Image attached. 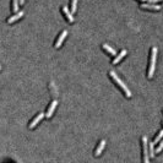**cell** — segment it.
Returning <instances> with one entry per match:
<instances>
[{
	"instance_id": "2e32d148",
	"label": "cell",
	"mask_w": 163,
	"mask_h": 163,
	"mask_svg": "<svg viewBox=\"0 0 163 163\" xmlns=\"http://www.w3.org/2000/svg\"><path fill=\"white\" fill-rule=\"evenodd\" d=\"M76 4H77V0H71V7H70V11L72 14L76 12Z\"/></svg>"
},
{
	"instance_id": "52a82bcc",
	"label": "cell",
	"mask_w": 163,
	"mask_h": 163,
	"mask_svg": "<svg viewBox=\"0 0 163 163\" xmlns=\"http://www.w3.org/2000/svg\"><path fill=\"white\" fill-rule=\"evenodd\" d=\"M66 36H68V31H63L61 33H60V36H59V38L56 39V42H55V48L58 49L59 47H60L61 46V44H63V42H64V39H65V37Z\"/></svg>"
},
{
	"instance_id": "d6986e66",
	"label": "cell",
	"mask_w": 163,
	"mask_h": 163,
	"mask_svg": "<svg viewBox=\"0 0 163 163\" xmlns=\"http://www.w3.org/2000/svg\"><path fill=\"white\" fill-rule=\"evenodd\" d=\"M20 1V5H22V4H25V0H19Z\"/></svg>"
},
{
	"instance_id": "8fae6325",
	"label": "cell",
	"mask_w": 163,
	"mask_h": 163,
	"mask_svg": "<svg viewBox=\"0 0 163 163\" xmlns=\"http://www.w3.org/2000/svg\"><path fill=\"white\" fill-rule=\"evenodd\" d=\"M104 146H106V140H102V141L98 144V146H97V149H96V151H94V156H96V157H98L99 154L102 153L103 149H104Z\"/></svg>"
},
{
	"instance_id": "30bf717a",
	"label": "cell",
	"mask_w": 163,
	"mask_h": 163,
	"mask_svg": "<svg viewBox=\"0 0 163 163\" xmlns=\"http://www.w3.org/2000/svg\"><path fill=\"white\" fill-rule=\"evenodd\" d=\"M56 106H58V102H56V101H53V102L50 103V106H49V108H48V112H47V114H46L47 118H50L51 115H53V112L55 110Z\"/></svg>"
},
{
	"instance_id": "ac0fdd59",
	"label": "cell",
	"mask_w": 163,
	"mask_h": 163,
	"mask_svg": "<svg viewBox=\"0 0 163 163\" xmlns=\"http://www.w3.org/2000/svg\"><path fill=\"white\" fill-rule=\"evenodd\" d=\"M158 1H162V0H149V1H147V3H158Z\"/></svg>"
},
{
	"instance_id": "e0dca14e",
	"label": "cell",
	"mask_w": 163,
	"mask_h": 163,
	"mask_svg": "<svg viewBox=\"0 0 163 163\" xmlns=\"http://www.w3.org/2000/svg\"><path fill=\"white\" fill-rule=\"evenodd\" d=\"M163 150V139L159 141V145H158V147H157V150H156V153H159L161 151Z\"/></svg>"
},
{
	"instance_id": "277c9868",
	"label": "cell",
	"mask_w": 163,
	"mask_h": 163,
	"mask_svg": "<svg viewBox=\"0 0 163 163\" xmlns=\"http://www.w3.org/2000/svg\"><path fill=\"white\" fill-rule=\"evenodd\" d=\"M44 117H46V114H44V113H39V114H37V117L34 118V119H33L31 123H29L28 128H29V129H34V128L37 127V124H38V123H39V122L43 119Z\"/></svg>"
},
{
	"instance_id": "9a60e30c",
	"label": "cell",
	"mask_w": 163,
	"mask_h": 163,
	"mask_svg": "<svg viewBox=\"0 0 163 163\" xmlns=\"http://www.w3.org/2000/svg\"><path fill=\"white\" fill-rule=\"evenodd\" d=\"M12 11L15 14L19 12V0H12Z\"/></svg>"
},
{
	"instance_id": "6da1fadb",
	"label": "cell",
	"mask_w": 163,
	"mask_h": 163,
	"mask_svg": "<svg viewBox=\"0 0 163 163\" xmlns=\"http://www.w3.org/2000/svg\"><path fill=\"white\" fill-rule=\"evenodd\" d=\"M108 75H109V76H110V79H112V80L114 81V82L117 84V86H119V87H120V90L124 92V94L127 96L128 98H130V97H131V92H130V90H129V88H128L127 86L124 85L123 81H122L119 77H118L117 74H115L114 71H109V72H108Z\"/></svg>"
},
{
	"instance_id": "ffe728a7",
	"label": "cell",
	"mask_w": 163,
	"mask_h": 163,
	"mask_svg": "<svg viewBox=\"0 0 163 163\" xmlns=\"http://www.w3.org/2000/svg\"><path fill=\"white\" fill-rule=\"evenodd\" d=\"M140 1H149V0H140Z\"/></svg>"
},
{
	"instance_id": "4fadbf2b",
	"label": "cell",
	"mask_w": 163,
	"mask_h": 163,
	"mask_svg": "<svg viewBox=\"0 0 163 163\" xmlns=\"http://www.w3.org/2000/svg\"><path fill=\"white\" fill-rule=\"evenodd\" d=\"M102 48L104 49V50L107 51V53H109L110 55H117V51H115L113 48H110V47L108 46V44H103V46H102Z\"/></svg>"
},
{
	"instance_id": "44dd1931",
	"label": "cell",
	"mask_w": 163,
	"mask_h": 163,
	"mask_svg": "<svg viewBox=\"0 0 163 163\" xmlns=\"http://www.w3.org/2000/svg\"><path fill=\"white\" fill-rule=\"evenodd\" d=\"M162 124H163V122H162Z\"/></svg>"
},
{
	"instance_id": "9c48e42d",
	"label": "cell",
	"mask_w": 163,
	"mask_h": 163,
	"mask_svg": "<svg viewBox=\"0 0 163 163\" xmlns=\"http://www.w3.org/2000/svg\"><path fill=\"white\" fill-rule=\"evenodd\" d=\"M24 15H25V12L24 11H20V12H16V14H15L14 15V16H11L10 19H7V24H14V22L15 21H17V20H20L22 16H24Z\"/></svg>"
},
{
	"instance_id": "7a4b0ae2",
	"label": "cell",
	"mask_w": 163,
	"mask_h": 163,
	"mask_svg": "<svg viewBox=\"0 0 163 163\" xmlns=\"http://www.w3.org/2000/svg\"><path fill=\"white\" fill-rule=\"evenodd\" d=\"M157 48L153 47L151 49V58H150V66H149V71H147V77L152 79L153 74H154V68H156V58H157Z\"/></svg>"
},
{
	"instance_id": "5bb4252c",
	"label": "cell",
	"mask_w": 163,
	"mask_h": 163,
	"mask_svg": "<svg viewBox=\"0 0 163 163\" xmlns=\"http://www.w3.org/2000/svg\"><path fill=\"white\" fill-rule=\"evenodd\" d=\"M163 139V130H161L159 132H158V135L156 136V137H154V140H153V142H154V145H156V144H158L159 141H161V140Z\"/></svg>"
},
{
	"instance_id": "3957f363",
	"label": "cell",
	"mask_w": 163,
	"mask_h": 163,
	"mask_svg": "<svg viewBox=\"0 0 163 163\" xmlns=\"http://www.w3.org/2000/svg\"><path fill=\"white\" fill-rule=\"evenodd\" d=\"M142 154H144V162L149 163L150 151H149V147H147V137L146 136H142Z\"/></svg>"
},
{
	"instance_id": "8992f818",
	"label": "cell",
	"mask_w": 163,
	"mask_h": 163,
	"mask_svg": "<svg viewBox=\"0 0 163 163\" xmlns=\"http://www.w3.org/2000/svg\"><path fill=\"white\" fill-rule=\"evenodd\" d=\"M61 11H63V14H64V16H65V19L68 20L70 24H72L74 22V16H72V12L71 11H69V9L66 6H63L61 7Z\"/></svg>"
},
{
	"instance_id": "7c38bea8",
	"label": "cell",
	"mask_w": 163,
	"mask_h": 163,
	"mask_svg": "<svg viewBox=\"0 0 163 163\" xmlns=\"http://www.w3.org/2000/svg\"><path fill=\"white\" fill-rule=\"evenodd\" d=\"M149 151H150V158H153L156 156V151H154V142H149Z\"/></svg>"
},
{
	"instance_id": "ba28073f",
	"label": "cell",
	"mask_w": 163,
	"mask_h": 163,
	"mask_svg": "<svg viewBox=\"0 0 163 163\" xmlns=\"http://www.w3.org/2000/svg\"><path fill=\"white\" fill-rule=\"evenodd\" d=\"M127 54H128V51H127V50H125V49H123V50L120 51V53H119V54H118V55H115V58L113 59V61H112V64H113V65H117V64H118V63H119V61H120V60H122V59H123V58H124L125 55H127Z\"/></svg>"
},
{
	"instance_id": "5b68a950",
	"label": "cell",
	"mask_w": 163,
	"mask_h": 163,
	"mask_svg": "<svg viewBox=\"0 0 163 163\" xmlns=\"http://www.w3.org/2000/svg\"><path fill=\"white\" fill-rule=\"evenodd\" d=\"M141 9H147V10H152V11H159L162 7L159 5H154L153 3H147V4H142L140 5Z\"/></svg>"
}]
</instances>
